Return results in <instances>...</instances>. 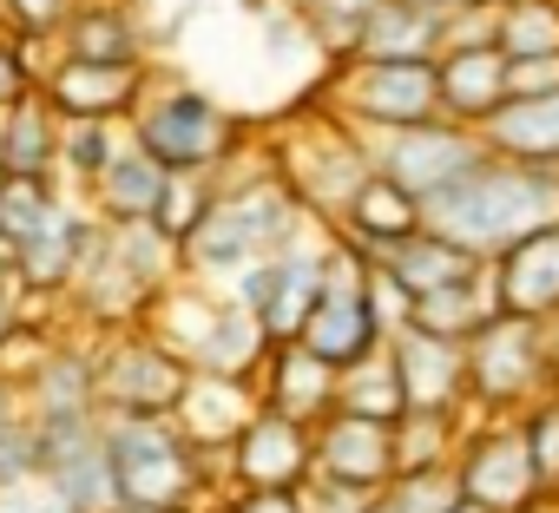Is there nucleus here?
<instances>
[{
	"label": "nucleus",
	"mask_w": 559,
	"mask_h": 513,
	"mask_svg": "<svg viewBox=\"0 0 559 513\" xmlns=\"http://www.w3.org/2000/svg\"><path fill=\"white\" fill-rule=\"evenodd\" d=\"M421 224L435 237L461 243L467 256H480V264H493V256L513 250L520 237L559 224V171L487 152L467 178H454L448 191H435L421 204Z\"/></svg>",
	"instance_id": "f257e3e1"
},
{
	"label": "nucleus",
	"mask_w": 559,
	"mask_h": 513,
	"mask_svg": "<svg viewBox=\"0 0 559 513\" xmlns=\"http://www.w3.org/2000/svg\"><path fill=\"white\" fill-rule=\"evenodd\" d=\"M304 237V204L284 178H257L243 191H217V204L204 211V224L185 243V264H198L204 277H237L263 256H284Z\"/></svg>",
	"instance_id": "f03ea898"
},
{
	"label": "nucleus",
	"mask_w": 559,
	"mask_h": 513,
	"mask_svg": "<svg viewBox=\"0 0 559 513\" xmlns=\"http://www.w3.org/2000/svg\"><path fill=\"white\" fill-rule=\"evenodd\" d=\"M132 145L152 152L165 171H217L230 158V145H237V126L217 112L211 93L171 80L158 93L145 86V99L132 112Z\"/></svg>",
	"instance_id": "7ed1b4c3"
},
{
	"label": "nucleus",
	"mask_w": 559,
	"mask_h": 513,
	"mask_svg": "<svg viewBox=\"0 0 559 513\" xmlns=\"http://www.w3.org/2000/svg\"><path fill=\"white\" fill-rule=\"evenodd\" d=\"M112 474L126 506H185L198 487V448L171 428V415H99Z\"/></svg>",
	"instance_id": "20e7f679"
},
{
	"label": "nucleus",
	"mask_w": 559,
	"mask_h": 513,
	"mask_svg": "<svg viewBox=\"0 0 559 513\" xmlns=\"http://www.w3.org/2000/svg\"><path fill=\"white\" fill-rule=\"evenodd\" d=\"M559 356H552V336L546 323L533 317H493L467 336V402L480 408H520L526 395H539L552 382Z\"/></svg>",
	"instance_id": "39448f33"
},
{
	"label": "nucleus",
	"mask_w": 559,
	"mask_h": 513,
	"mask_svg": "<svg viewBox=\"0 0 559 513\" xmlns=\"http://www.w3.org/2000/svg\"><path fill=\"white\" fill-rule=\"evenodd\" d=\"M336 106L369 139L428 126V119H441V73H435V60H343Z\"/></svg>",
	"instance_id": "423d86ee"
},
{
	"label": "nucleus",
	"mask_w": 559,
	"mask_h": 513,
	"mask_svg": "<svg viewBox=\"0 0 559 513\" xmlns=\"http://www.w3.org/2000/svg\"><path fill=\"white\" fill-rule=\"evenodd\" d=\"M369 158L389 184H402L415 204H428L435 191H448L454 178H467L480 158H487V139L480 126H461V119H428V126H402V132H376L369 139Z\"/></svg>",
	"instance_id": "0eeeda50"
},
{
	"label": "nucleus",
	"mask_w": 559,
	"mask_h": 513,
	"mask_svg": "<svg viewBox=\"0 0 559 513\" xmlns=\"http://www.w3.org/2000/svg\"><path fill=\"white\" fill-rule=\"evenodd\" d=\"M93 369H99L106 415H171L191 382V362L178 349H165L158 336H119Z\"/></svg>",
	"instance_id": "6e6552de"
},
{
	"label": "nucleus",
	"mask_w": 559,
	"mask_h": 513,
	"mask_svg": "<svg viewBox=\"0 0 559 513\" xmlns=\"http://www.w3.org/2000/svg\"><path fill=\"white\" fill-rule=\"evenodd\" d=\"M454 474H461L467 506H480V513H526V506H539V474H533L520 421H493V428L467 434V448L454 454Z\"/></svg>",
	"instance_id": "1a4fd4ad"
},
{
	"label": "nucleus",
	"mask_w": 559,
	"mask_h": 513,
	"mask_svg": "<svg viewBox=\"0 0 559 513\" xmlns=\"http://www.w3.org/2000/svg\"><path fill=\"white\" fill-rule=\"evenodd\" d=\"M145 86H152L145 60L112 67V60H67V53L40 80V93H47V106L60 119H132L139 99H145Z\"/></svg>",
	"instance_id": "9d476101"
},
{
	"label": "nucleus",
	"mask_w": 559,
	"mask_h": 513,
	"mask_svg": "<svg viewBox=\"0 0 559 513\" xmlns=\"http://www.w3.org/2000/svg\"><path fill=\"white\" fill-rule=\"evenodd\" d=\"M230 474L243 487H304L317 474V428L276 415V408H257L243 434L230 441Z\"/></svg>",
	"instance_id": "9b49d317"
},
{
	"label": "nucleus",
	"mask_w": 559,
	"mask_h": 513,
	"mask_svg": "<svg viewBox=\"0 0 559 513\" xmlns=\"http://www.w3.org/2000/svg\"><path fill=\"white\" fill-rule=\"evenodd\" d=\"M317 474L336 487H356V493L389 487L395 480V428L349 415V408H330L317 421Z\"/></svg>",
	"instance_id": "f8f14e48"
},
{
	"label": "nucleus",
	"mask_w": 559,
	"mask_h": 513,
	"mask_svg": "<svg viewBox=\"0 0 559 513\" xmlns=\"http://www.w3.org/2000/svg\"><path fill=\"white\" fill-rule=\"evenodd\" d=\"M389 356H395L408 408L454 415L467 402V343H448V336H428V330L402 323V330H389Z\"/></svg>",
	"instance_id": "ddd939ff"
},
{
	"label": "nucleus",
	"mask_w": 559,
	"mask_h": 513,
	"mask_svg": "<svg viewBox=\"0 0 559 513\" xmlns=\"http://www.w3.org/2000/svg\"><path fill=\"white\" fill-rule=\"evenodd\" d=\"M493 297L507 317H533V323L559 317V224H546L493 256Z\"/></svg>",
	"instance_id": "4468645a"
},
{
	"label": "nucleus",
	"mask_w": 559,
	"mask_h": 513,
	"mask_svg": "<svg viewBox=\"0 0 559 513\" xmlns=\"http://www.w3.org/2000/svg\"><path fill=\"white\" fill-rule=\"evenodd\" d=\"M448 47V8L435 0H376L349 60H441Z\"/></svg>",
	"instance_id": "2eb2a0df"
},
{
	"label": "nucleus",
	"mask_w": 559,
	"mask_h": 513,
	"mask_svg": "<svg viewBox=\"0 0 559 513\" xmlns=\"http://www.w3.org/2000/svg\"><path fill=\"white\" fill-rule=\"evenodd\" d=\"M257 408H263V402L250 395V382L191 369V382H185V395H178V408H171V415H178V434H185L191 448H230Z\"/></svg>",
	"instance_id": "dca6fc26"
},
{
	"label": "nucleus",
	"mask_w": 559,
	"mask_h": 513,
	"mask_svg": "<svg viewBox=\"0 0 559 513\" xmlns=\"http://www.w3.org/2000/svg\"><path fill=\"white\" fill-rule=\"evenodd\" d=\"M270 389H263V408H276V415H290V421H304V428H317L330 408H336V382H343V369H330L323 356H310L304 343H270Z\"/></svg>",
	"instance_id": "f3484780"
},
{
	"label": "nucleus",
	"mask_w": 559,
	"mask_h": 513,
	"mask_svg": "<svg viewBox=\"0 0 559 513\" xmlns=\"http://www.w3.org/2000/svg\"><path fill=\"white\" fill-rule=\"evenodd\" d=\"M435 73H441V119L487 126L507 99V53L500 47H448L435 60Z\"/></svg>",
	"instance_id": "a211bd4d"
},
{
	"label": "nucleus",
	"mask_w": 559,
	"mask_h": 513,
	"mask_svg": "<svg viewBox=\"0 0 559 513\" xmlns=\"http://www.w3.org/2000/svg\"><path fill=\"white\" fill-rule=\"evenodd\" d=\"M323 284H330V243L317 250V243L297 237L284 256H276V290H270V303H263L270 343H297V336H304L310 310L323 303Z\"/></svg>",
	"instance_id": "6ab92c4d"
},
{
	"label": "nucleus",
	"mask_w": 559,
	"mask_h": 513,
	"mask_svg": "<svg viewBox=\"0 0 559 513\" xmlns=\"http://www.w3.org/2000/svg\"><path fill=\"white\" fill-rule=\"evenodd\" d=\"M493 158H520V165H546L559 171V93H533V99H500V112L480 126Z\"/></svg>",
	"instance_id": "aec40b11"
},
{
	"label": "nucleus",
	"mask_w": 559,
	"mask_h": 513,
	"mask_svg": "<svg viewBox=\"0 0 559 513\" xmlns=\"http://www.w3.org/2000/svg\"><path fill=\"white\" fill-rule=\"evenodd\" d=\"M376 271H382L389 284H402L408 297H428V290H448V284L474 277L480 256H467L461 243H448V237H435V230L421 224L415 237H402V243H389V250L376 256Z\"/></svg>",
	"instance_id": "412c9836"
},
{
	"label": "nucleus",
	"mask_w": 559,
	"mask_h": 513,
	"mask_svg": "<svg viewBox=\"0 0 559 513\" xmlns=\"http://www.w3.org/2000/svg\"><path fill=\"white\" fill-rule=\"evenodd\" d=\"M0 171L8 178H53L60 171V112L47 93H27L0 112Z\"/></svg>",
	"instance_id": "4be33fe9"
},
{
	"label": "nucleus",
	"mask_w": 559,
	"mask_h": 513,
	"mask_svg": "<svg viewBox=\"0 0 559 513\" xmlns=\"http://www.w3.org/2000/svg\"><path fill=\"white\" fill-rule=\"evenodd\" d=\"M86 224L73 204H60V217L47 230H34L27 243H14V290H67L73 271H80V243H86Z\"/></svg>",
	"instance_id": "5701e85b"
},
{
	"label": "nucleus",
	"mask_w": 559,
	"mask_h": 513,
	"mask_svg": "<svg viewBox=\"0 0 559 513\" xmlns=\"http://www.w3.org/2000/svg\"><path fill=\"white\" fill-rule=\"evenodd\" d=\"M165 184H171V171H165L152 152H139V145H132V132H126L119 158L93 178V204H99V217H106V224H132V217H152V211H158Z\"/></svg>",
	"instance_id": "b1692460"
},
{
	"label": "nucleus",
	"mask_w": 559,
	"mask_h": 513,
	"mask_svg": "<svg viewBox=\"0 0 559 513\" xmlns=\"http://www.w3.org/2000/svg\"><path fill=\"white\" fill-rule=\"evenodd\" d=\"M336 224L349 230V243H356V250L382 256L389 243H402V237H415V230H421V204H415L402 184H389V178L376 171V178L343 204V217H336Z\"/></svg>",
	"instance_id": "393cba45"
},
{
	"label": "nucleus",
	"mask_w": 559,
	"mask_h": 513,
	"mask_svg": "<svg viewBox=\"0 0 559 513\" xmlns=\"http://www.w3.org/2000/svg\"><path fill=\"white\" fill-rule=\"evenodd\" d=\"M27 408L34 421H60V415H99V369L86 349H47L27 375Z\"/></svg>",
	"instance_id": "a878e982"
},
{
	"label": "nucleus",
	"mask_w": 559,
	"mask_h": 513,
	"mask_svg": "<svg viewBox=\"0 0 559 513\" xmlns=\"http://www.w3.org/2000/svg\"><path fill=\"white\" fill-rule=\"evenodd\" d=\"M60 53L67 60H112V67H132L145 60V34L139 21L119 8V0H80L60 27Z\"/></svg>",
	"instance_id": "bb28decb"
},
{
	"label": "nucleus",
	"mask_w": 559,
	"mask_h": 513,
	"mask_svg": "<svg viewBox=\"0 0 559 513\" xmlns=\"http://www.w3.org/2000/svg\"><path fill=\"white\" fill-rule=\"evenodd\" d=\"M500 317V297H493V264H480L474 277H461V284H448V290H428V297H415V310H408V323L415 330H428V336H448V343H467L480 323H493Z\"/></svg>",
	"instance_id": "cd10ccee"
},
{
	"label": "nucleus",
	"mask_w": 559,
	"mask_h": 513,
	"mask_svg": "<svg viewBox=\"0 0 559 513\" xmlns=\"http://www.w3.org/2000/svg\"><path fill=\"white\" fill-rule=\"evenodd\" d=\"M263 356H270V330H263V317L243 310L237 297H224L217 317H211V330H204V343H198V356H191V369L250 382V369H257Z\"/></svg>",
	"instance_id": "c85d7f7f"
},
{
	"label": "nucleus",
	"mask_w": 559,
	"mask_h": 513,
	"mask_svg": "<svg viewBox=\"0 0 559 513\" xmlns=\"http://www.w3.org/2000/svg\"><path fill=\"white\" fill-rule=\"evenodd\" d=\"M336 408L369 415V421H389V428L408 415V402H402V375H395L389 343H382L376 356H362L356 369H343V382H336Z\"/></svg>",
	"instance_id": "c756f323"
},
{
	"label": "nucleus",
	"mask_w": 559,
	"mask_h": 513,
	"mask_svg": "<svg viewBox=\"0 0 559 513\" xmlns=\"http://www.w3.org/2000/svg\"><path fill=\"white\" fill-rule=\"evenodd\" d=\"M60 191H53V178H8L0 171V243H27L34 230H47L53 217H60Z\"/></svg>",
	"instance_id": "7c9ffc66"
},
{
	"label": "nucleus",
	"mask_w": 559,
	"mask_h": 513,
	"mask_svg": "<svg viewBox=\"0 0 559 513\" xmlns=\"http://www.w3.org/2000/svg\"><path fill=\"white\" fill-rule=\"evenodd\" d=\"M500 53L507 60L559 53V0H500Z\"/></svg>",
	"instance_id": "2f4dec72"
},
{
	"label": "nucleus",
	"mask_w": 559,
	"mask_h": 513,
	"mask_svg": "<svg viewBox=\"0 0 559 513\" xmlns=\"http://www.w3.org/2000/svg\"><path fill=\"white\" fill-rule=\"evenodd\" d=\"M119 145H126L119 119H60V171L80 184H93L119 158Z\"/></svg>",
	"instance_id": "473e14b6"
},
{
	"label": "nucleus",
	"mask_w": 559,
	"mask_h": 513,
	"mask_svg": "<svg viewBox=\"0 0 559 513\" xmlns=\"http://www.w3.org/2000/svg\"><path fill=\"white\" fill-rule=\"evenodd\" d=\"M389 506H395V513H461L467 493H461L454 461H441V467H402V474L389 480Z\"/></svg>",
	"instance_id": "72a5a7b5"
},
{
	"label": "nucleus",
	"mask_w": 559,
	"mask_h": 513,
	"mask_svg": "<svg viewBox=\"0 0 559 513\" xmlns=\"http://www.w3.org/2000/svg\"><path fill=\"white\" fill-rule=\"evenodd\" d=\"M454 461V415L441 408H408L395 421V474L402 467H441Z\"/></svg>",
	"instance_id": "f704fd0d"
},
{
	"label": "nucleus",
	"mask_w": 559,
	"mask_h": 513,
	"mask_svg": "<svg viewBox=\"0 0 559 513\" xmlns=\"http://www.w3.org/2000/svg\"><path fill=\"white\" fill-rule=\"evenodd\" d=\"M369 8H376V0H290V14L310 27V40L323 53H343V60L356 53V34H362Z\"/></svg>",
	"instance_id": "c9c22d12"
},
{
	"label": "nucleus",
	"mask_w": 559,
	"mask_h": 513,
	"mask_svg": "<svg viewBox=\"0 0 559 513\" xmlns=\"http://www.w3.org/2000/svg\"><path fill=\"white\" fill-rule=\"evenodd\" d=\"M211 171H171V184H165V198H158V211H152V224L185 250L191 243V230L204 224V211L217 204V184H204Z\"/></svg>",
	"instance_id": "e433bc0d"
},
{
	"label": "nucleus",
	"mask_w": 559,
	"mask_h": 513,
	"mask_svg": "<svg viewBox=\"0 0 559 513\" xmlns=\"http://www.w3.org/2000/svg\"><path fill=\"white\" fill-rule=\"evenodd\" d=\"M526 434V454H533V474H539V493L559 487V395H539L520 421Z\"/></svg>",
	"instance_id": "4c0bfd02"
},
{
	"label": "nucleus",
	"mask_w": 559,
	"mask_h": 513,
	"mask_svg": "<svg viewBox=\"0 0 559 513\" xmlns=\"http://www.w3.org/2000/svg\"><path fill=\"white\" fill-rule=\"evenodd\" d=\"M73 8L80 0H0V27L21 34V40H60Z\"/></svg>",
	"instance_id": "58836bf2"
},
{
	"label": "nucleus",
	"mask_w": 559,
	"mask_h": 513,
	"mask_svg": "<svg viewBox=\"0 0 559 513\" xmlns=\"http://www.w3.org/2000/svg\"><path fill=\"white\" fill-rule=\"evenodd\" d=\"M27 474H47V454H40V428H34V415H21L8 434H0V487H8V480H27Z\"/></svg>",
	"instance_id": "ea45409f"
},
{
	"label": "nucleus",
	"mask_w": 559,
	"mask_h": 513,
	"mask_svg": "<svg viewBox=\"0 0 559 513\" xmlns=\"http://www.w3.org/2000/svg\"><path fill=\"white\" fill-rule=\"evenodd\" d=\"M0 513H80L53 474H27V480H8L0 487Z\"/></svg>",
	"instance_id": "a19ab883"
},
{
	"label": "nucleus",
	"mask_w": 559,
	"mask_h": 513,
	"mask_svg": "<svg viewBox=\"0 0 559 513\" xmlns=\"http://www.w3.org/2000/svg\"><path fill=\"white\" fill-rule=\"evenodd\" d=\"M533 93H559V53H546V60H507V99H533Z\"/></svg>",
	"instance_id": "79ce46f5"
},
{
	"label": "nucleus",
	"mask_w": 559,
	"mask_h": 513,
	"mask_svg": "<svg viewBox=\"0 0 559 513\" xmlns=\"http://www.w3.org/2000/svg\"><path fill=\"white\" fill-rule=\"evenodd\" d=\"M230 513H310L304 487H243V500Z\"/></svg>",
	"instance_id": "37998d69"
},
{
	"label": "nucleus",
	"mask_w": 559,
	"mask_h": 513,
	"mask_svg": "<svg viewBox=\"0 0 559 513\" xmlns=\"http://www.w3.org/2000/svg\"><path fill=\"white\" fill-rule=\"evenodd\" d=\"M21 336V303H14V284H0V349Z\"/></svg>",
	"instance_id": "c03bdc74"
},
{
	"label": "nucleus",
	"mask_w": 559,
	"mask_h": 513,
	"mask_svg": "<svg viewBox=\"0 0 559 513\" xmlns=\"http://www.w3.org/2000/svg\"><path fill=\"white\" fill-rule=\"evenodd\" d=\"M14 421H21V389H14L8 375H0V434H8Z\"/></svg>",
	"instance_id": "a18cd8bd"
},
{
	"label": "nucleus",
	"mask_w": 559,
	"mask_h": 513,
	"mask_svg": "<svg viewBox=\"0 0 559 513\" xmlns=\"http://www.w3.org/2000/svg\"><path fill=\"white\" fill-rule=\"evenodd\" d=\"M237 8H243V14H257V21H263V14H276L270 0H237Z\"/></svg>",
	"instance_id": "49530a36"
},
{
	"label": "nucleus",
	"mask_w": 559,
	"mask_h": 513,
	"mask_svg": "<svg viewBox=\"0 0 559 513\" xmlns=\"http://www.w3.org/2000/svg\"><path fill=\"white\" fill-rule=\"evenodd\" d=\"M435 8H448V14H461V8H487V0H435Z\"/></svg>",
	"instance_id": "de8ad7c7"
},
{
	"label": "nucleus",
	"mask_w": 559,
	"mask_h": 513,
	"mask_svg": "<svg viewBox=\"0 0 559 513\" xmlns=\"http://www.w3.org/2000/svg\"><path fill=\"white\" fill-rule=\"evenodd\" d=\"M126 513H178V506H126Z\"/></svg>",
	"instance_id": "09e8293b"
},
{
	"label": "nucleus",
	"mask_w": 559,
	"mask_h": 513,
	"mask_svg": "<svg viewBox=\"0 0 559 513\" xmlns=\"http://www.w3.org/2000/svg\"><path fill=\"white\" fill-rule=\"evenodd\" d=\"M546 336H552V356H559V317H552V323H546Z\"/></svg>",
	"instance_id": "8fccbe9b"
},
{
	"label": "nucleus",
	"mask_w": 559,
	"mask_h": 513,
	"mask_svg": "<svg viewBox=\"0 0 559 513\" xmlns=\"http://www.w3.org/2000/svg\"><path fill=\"white\" fill-rule=\"evenodd\" d=\"M369 513H395V506H389V500H369Z\"/></svg>",
	"instance_id": "3c124183"
},
{
	"label": "nucleus",
	"mask_w": 559,
	"mask_h": 513,
	"mask_svg": "<svg viewBox=\"0 0 559 513\" xmlns=\"http://www.w3.org/2000/svg\"><path fill=\"white\" fill-rule=\"evenodd\" d=\"M526 513H546V506H526Z\"/></svg>",
	"instance_id": "603ef678"
}]
</instances>
